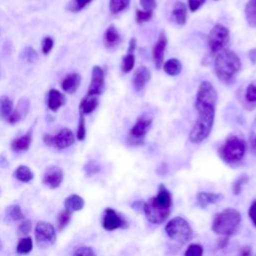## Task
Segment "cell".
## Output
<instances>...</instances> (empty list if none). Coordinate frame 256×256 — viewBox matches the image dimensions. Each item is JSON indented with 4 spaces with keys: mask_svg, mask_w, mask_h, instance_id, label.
I'll list each match as a JSON object with an SVG mask.
<instances>
[{
    "mask_svg": "<svg viewBox=\"0 0 256 256\" xmlns=\"http://www.w3.org/2000/svg\"><path fill=\"white\" fill-rule=\"evenodd\" d=\"M217 103V91L209 81H202L197 89L195 108L198 117L189 132L191 143L199 144L208 138L212 131Z\"/></svg>",
    "mask_w": 256,
    "mask_h": 256,
    "instance_id": "cell-1",
    "label": "cell"
},
{
    "mask_svg": "<svg viewBox=\"0 0 256 256\" xmlns=\"http://www.w3.org/2000/svg\"><path fill=\"white\" fill-rule=\"evenodd\" d=\"M172 204V195L170 191L164 184H160L157 195L144 202L143 211L149 222L152 224H161L170 215Z\"/></svg>",
    "mask_w": 256,
    "mask_h": 256,
    "instance_id": "cell-2",
    "label": "cell"
},
{
    "mask_svg": "<svg viewBox=\"0 0 256 256\" xmlns=\"http://www.w3.org/2000/svg\"><path fill=\"white\" fill-rule=\"evenodd\" d=\"M241 68L239 56L232 50H223L216 55L214 71L217 78L222 82L231 81Z\"/></svg>",
    "mask_w": 256,
    "mask_h": 256,
    "instance_id": "cell-3",
    "label": "cell"
},
{
    "mask_svg": "<svg viewBox=\"0 0 256 256\" xmlns=\"http://www.w3.org/2000/svg\"><path fill=\"white\" fill-rule=\"evenodd\" d=\"M240 222L241 214L239 211L233 208H227L214 216L211 229L216 234L229 236L237 230Z\"/></svg>",
    "mask_w": 256,
    "mask_h": 256,
    "instance_id": "cell-4",
    "label": "cell"
},
{
    "mask_svg": "<svg viewBox=\"0 0 256 256\" xmlns=\"http://www.w3.org/2000/svg\"><path fill=\"white\" fill-rule=\"evenodd\" d=\"M246 148L247 145L243 138L238 135H230L219 147L218 154L224 162L233 164L242 160L245 155Z\"/></svg>",
    "mask_w": 256,
    "mask_h": 256,
    "instance_id": "cell-5",
    "label": "cell"
},
{
    "mask_svg": "<svg viewBox=\"0 0 256 256\" xmlns=\"http://www.w3.org/2000/svg\"><path fill=\"white\" fill-rule=\"evenodd\" d=\"M165 232L170 239L180 244L189 242L193 237V231L189 223L182 217L171 219L165 226Z\"/></svg>",
    "mask_w": 256,
    "mask_h": 256,
    "instance_id": "cell-6",
    "label": "cell"
},
{
    "mask_svg": "<svg viewBox=\"0 0 256 256\" xmlns=\"http://www.w3.org/2000/svg\"><path fill=\"white\" fill-rule=\"evenodd\" d=\"M230 38L229 29L220 24H215L208 34V48L211 54H218L225 50Z\"/></svg>",
    "mask_w": 256,
    "mask_h": 256,
    "instance_id": "cell-7",
    "label": "cell"
},
{
    "mask_svg": "<svg viewBox=\"0 0 256 256\" xmlns=\"http://www.w3.org/2000/svg\"><path fill=\"white\" fill-rule=\"evenodd\" d=\"M152 126V118L144 113L140 115L129 131L128 142L131 145H141L144 143L145 136Z\"/></svg>",
    "mask_w": 256,
    "mask_h": 256,
    "instance_id": "cell-8",
    "label": "cell"
},
{
    "mask_svg": "<svg viewBox=\"0 0 256 256\" xmlns=\"http://www.w3.org/2000/svg\"><path fill=\"white\" fill-rule=\"evenodd\" d=\"M35 239L37 245L41 248H46L54 244L56 240V231L52 224L39 221L35 226Z\"/></svg>",
    "mask_w": 256,
    "mask_h": 256,
    "instance_id": "cell-9",
    "label": "cell"
},
{
    "mask_svg": "<svg viewBox=\"0 0 256 256\" xmlns=\"http://www.w3.org/2000/svg\"><path fill=\"white\" fill-rule=\"evenodd\" d=\"M75 141V136L73 132L68 128H63L58 131L55 135L46 134L44 136V142L49 145L56 147L58 149H65L71 146Z\"/></svg>",
    "mask_w": 256,
    "mask_h": 256,
    "instance_id": "cell-10",
    "label": "cell"
},
{
    "mask_svg": "<svg viewBox=\"0 0 256 256\" xmlns=\"http://www.w3.org/2000/svg\"><path fill=\"white\" fill-rule=\"evenodd\" d=\"M102 227L107 231H113L119 228H127V221L114 209L106 208L102 215Z\"/></svg>",
    "mask_w": 256,
    "mask_h": 256,
    "instance_id": "cell-11",
    "label": "cell"
},
{
    "mask_svg": "<svg viewBox=\"0 0 256 256\" xmlns=\"http://www.w3.org/2000/svg\"><path fill=\"white\" fill-rule=\"evenodd\" d=\"M105 88L104 71L100 66H94L91 73V81L86 95L89 96H99L103 93Z\"/></svg>",
    "mask_w": 256,
    "mask_h": 256,
    "instance_id": "cell-12",
    "label": "cell"
},
{
    "mask_svg": "<svg viewBox=\"0 0 256 256\" xmlns=\"http://www.w3.org/2000/svg\"><path fill=\"white\" fill-rule=\"evenodd\" d=\"M167 42L168 40H167L166 33L164 30H161L158 34V38L156 40V43L152 51L154 65L157 69H160L164 63V52L167 46Z\"/></svg>",
    "mask_w": 256,
    "mask_h": 256,
    "instance_id": "cell-13",
    "label": "cell"
},
{
    "mask_svg": "<svg viewBox=\"0 0 256 256\" xmlns=\"http://www.w3.org/2000/svg\"><path fill=\"white\" fill-rule=\"evenodd\" d=\"M63 180V171L58 166H50L43 177V183L51 189L60 186Z\"/></svg>",
    "mask_w": 256,
    "mask_h": 256,
    "instance_id": "cell-14",
    "label": "cell"
},
{
    "mask_svg": "<svg viewBox=\"0 0 256 256\" xmlns=\"http://www.w3.org/2000/svg\"><path fill=\"white\" fill-rule=\"evenodd\" d=\"M150 78H151V72L147 67L140 66L139 68H137L132 78V84L134 89L137 92H141L145 88L147 82H149Z\"/></svg>",
    "mask_w": 256,
    "mask_h": 256,
    "instance_id": "cell-15",
    "label": "cell"
},
{
    "mask_svg": "<svg viewBox=\"0 0 256 256\" xmlns=\"http://www.w3.org/2000/svg\"><path fill=\"white\" fill-rule=\"evenodd\" d=\"M80 83H81L80 75L77 73H72L67 75L63 79L61 83V87L67 93H74L80 86Z\"/></svg>",
    "mask_w": 256,
    "mask_h": 256,
    "instance_id": "cell-16",
    "label": "cell"
},
{
    "mask_svg": "<svg viewBox=\"0 0 256 256\" xmlns=\"http://www.w3.org/2000/svg\"><path fill=\"white\" fill-rule=\"evenodd\" d=\"M222 194L213 192H200L197 194V202L201 208H206L210 204L217 203L222 199Z\"/></svg>",
    "mask_w": 256,
    "mask_h": 256,
    "instance_id": "cell-17",
    "label": "cell"
},
{
    "mask_svg": "<svg viewBox=\"0 0 256 256\" xmlns=\"http://www.w3.org/2000/svg\"><path fill=\"white\" fill-rule=\"evenodd\" d=\"M172 15L175 22L182 26L187 22V6L183 2H176L172 9Z\"/></svg>",
    "mask_w": 256,
    "mask_h": 256,
    "instance_id": "cell-18",
    "label": "cell"
},
{
    "mask_svg": "<svg viewBox=\"0 0 256 256\" xmlns=\"http://www.w3.org/2000/svg\"><path fill=\"white\" fill-rule=\"evenodd\" d=\"M121 36L117 30V28L115 27V25H110L106 31H105V35H104V42H105V46L108 48L117 46L120 42H121Z\"/></svg>",
    "mask_w": 256,
    "mask_h": 256,
    "instance_id": "cell-19",
    "label": "cell"
},
{
    "mask_svg": "<svg viewBox=\"0 0 256 256\" xmlns=\"http://www.w3.org/2000/svg\"><path fill=\"white\" fill-rule=\"evenodd\" d=\"M65 102L64 95L56 89H51L48 93V107L56 112Z\"/></svg>",
    "mask_w": 256,
    "mask_h": 256,
    "instance_id": "cell-20",
    "label": "cell"
},
{
    "mask_svg": "<svg viewBox=\"0 0 256 256\" xmlns=\"http://www.w3.org/2000/svg\"><path fill=\"white\" fill-rule=\"evenodd\" d=\"M31 141H32V135H31V131H29L26 134L14 139L11 143V148L16 152L26 151L30 147Z\"/></svg>",
    "mask_w": 256,
    "mask_h": 256,
    "instance_id": "cell-21",
    "label": "cell"
},
{
    "mask_svg": "<svg viewBox=\"0 0 256 256\" xmlns=\"http://www.w3.org/2000/svg\"><path fill=\"white\" fill-rule=\"evenodd\" d=\"M98 106V98L97 96H89L86 95L80 105H79V111L83 114H89L92 113Z\"/></svg>",
    "mask_w": 256,
    "mask_h": 256,
    "instance_id": "cell-22",
    "label": "cell"
},
{
    "mask_svg": "<svg viewBox=\"0 0 256 256\" xmlns=\"http://www.w3.org/2000/svg\"><path fill=\"white\" fill-rule=\"evenodd\" d=\"M162 68L166 74L170 76H177L182 70V64L177 58H171L163 63Z\"/></svg>",
    "mask_w": 256,
    "mask_h": 256,
    "instance_id": "cell-23",
    "label": "cell"
},
{
    "mask_svg": "<svg viewBox=\"0 0 256 256\" xmlns=\"http://www.w3.org/2000/svg\"><path fill=\"white\" fill-rule=\"evenodd\" d=\"M64 206H65V209L71 212L79 211L84 207V200L81 196L77 194H72L65 199Z\"/></svg>",
    "mask_w": 256,
    "mask_h": 256,
    "instance_id": "cell-24",
    "label": "cell"
},
{
    "mask_svg": "<svg viewBox=\"0 0 256 256\" xmlns=\"http://www.w3.org/2000/svg\"><path fill=\"white\" fill-rule=\"evenodd\" d=\"M244 12L248 25L251 28H256V0H248Z\"/></svg>",
    "mask_w": 256,
    "mask_h": 256,
    "instance_id": "cell-25",
    "label": "cell"
},
{
    "mask_svg": "<svg viewBox=\"0 0 256 256\" xmlns=\"http://www.w3.org/2000/svg\"><path fill=\"white\" fill-rule=\"evenodd\" d=\"M14 177L21 182L27 183L33 179V173L28 166L20 165L16 168L14 172Z\"/></svg>",
    "mask_w": 256,
    "mask_h": 256,
    "instance_id": "cell-26",
    "label": "cell"
},
{
    "mask_svg": "<svg viewBox=\"0 0 256 256\" xmlns=\"http://www.w3.org/2000/svg\"><path fill=\"white\" fill-rule=\"evenodd\" d=\"M12 111H13L12 100L6 95L1 96L0 97V117L7 119Z\"/></svg>",
    "mask_w": 256,
    "mask_h": 256,
    "instance_id": "cell-27",
    "label": "cell"
},
{
    "mask_svg": "<svg viewBox=\"0 0 256 256\" xmlns=\"http://www.w3.org/2000/svg\"><path fill=\"white\" fill-rule=\"evenodd\" d=\"M33 248V242L31 237H23L18 241L17 247H16V252L17 254H28Z\"/></svg>",
    "mask_w": 256,
    "mask_h": 256,
    "instance_id": "cell-28",
    "label": "cell"
},
{
    "mask_svg": "<svg viewBox=\"0 0 256 256\" xmlns=\"http://www.w3.org/2000/svg\"><path fill=\"white\" fill-rule=\"evenodd\" d=\"M130 0H109V10L112 14H118L129 6Z\"/></svg>",
    "mask_w": 256,
    "mask_h": 256,
    "instance_id": "cell-29",
    "label": "cell"
},
{
    "mask_svg": "<svg viewBox=\"0 0 256 256\" xmlns=\"http://www.w3.org/2000/svg\"><path fill=\"white\" fill-rule=\"evenodd\" d=\"M6 216L13 221L24 219V214L19 205H11L6 209Z\"/></svg>",
    "mask_w": 256,
    "mask_h": 256,
    "instance_id": "cell-30",
    "label": "cell"
},
{
    "mask_svg": "<svg viewBox=\"0 0 256 256\" xmlns=\"http://www.w3.org/2000/svg\"><path fill=\"white\" fill-rule=\"evenodd\" d=\"M71 217H72V212L67 210V209H64L62 210L59 214H58V218H57V227H58V230H63L70 222L71 220Z\"/></svg>",
    "mask_w": 256,
    "mask_h": 256,
    "instance_id": "cell-31",
    "label": "cell"
},
{
    "mask_svg": "<svg viewBox=\"0 0 256 256\" xmlns=\"http://www.w3.org/2000/svg\"><path fill=\"white\" fill-rule=\"evenodd\" d=\"M134 65H135V57L133 53H127L122 59L121 70L124 73H129L133 69Z\"/></svg>",
    "mask_w": 256,
    "mask_h": 256,
    "instance_id": "cell-32",
    "label": "cell"
},
{
    "mask_svg": "<svg viewBox=\"0 0 256 256\" xmlns=\"http://www.w3.org/2000/svg\"><path fill=\"white\" fill-rule=\"evenodd\" d=\"M248 180V177L247 175H240L236 180L235 182L233 183V186H232V190H233V194L235 195H238L241 193L242 189H243V186L245 185V183L247 182Z\"/></svg>",
    "mask_w": 256,
    "mask_h": 256,
    "instance_id": "cell-33",
    "label": "cell"
},
{
    "mask_svg": "<svg viewBox=\"0 0 256 256\" xmlns=\"http://www.w3.org/2000/svg\"><path fill=\"white\" fill-rule=\"evenodd\" d=\"M22 106H21V103L19 104V106L16 108V109H13V111L11 112V114L9 115V117L7 118V121L11 124H14V123H17L22 117L23 115H25L24 113V110L21 109Z\"/></svg>",
    "mask_w": 256,
    "mask_h": 256,
    "instance_id": "cell-34",
    "label": "cell"
},
{
    "mask_svg": "<svg viewBox=\"0 0 256 256\" xmlns=\"http://www.w3.org/2000/svg\"><path fill=\"white\" fill-rule=\"evenodd\" d=\"M86 136V127H85V118L84 114L80 112V117H79V123H78V128H77V134L76 137L78 140L82 141L85 139Z\"/></svg>",
    "mask_w": 256,
    "mask_h": 256,
    "instance_id": "cell-35",
    "label": "cell"
},
{
    "mask_svg": "<svg viewBox=\"0 0 256 256\" xmlns=\"http://www.w3.org/2000/svg\"><path fill=\"white\" fill-rule=\"evenodd\" d=\"M203 247L199 244H190L186 249L184 256H202Z\"/></svg>",
    "mask_w": 256,
    "mask_h": 256,
    "instance_id": "cell-36",
    "label": "cell"
},
{
    "mask_svg": "<svg viewBox=\"0 0 256 256\" xmlns=\"http://www.w3.org/2000/svg\"><path fill=\"white\" fill-rule=\"evenodd\" d=\"M153 12L152 11H145V10H136V22L138 24L145 23L152 18Z\"/></svg>",
    "mask_w": 256,
    "mask_h": 256,
    "instance_id": "cell-37",
    "label": "cell"
},
{
    "mask_svg": "<svg viewBox=\"0 0 256 256\" xmlns=\"http://www.w3.org/2000/svg\"><path fill=\"white\" fill-rule=\"evenodd\" d=\"M245 98L249 103L256 104V84L251 83L247 86L245 91Z\"/></svg>",
    "mask_w": 256,
    "mask_h": 256,
    "instance_id": "cell-38",
    "label": "cell"
},
{
    "mask_svg": "<svg viewBox=\"0 0 256 256\" xmlns=\"http://www.w3.org/2000/svg\"><path fill=\"white\" fill-rule=\"evenodd\" d=\"M32 230V222L30 220H24L18 227L17 234L20 236L27 235Z\"/></svg>",
    "mask_w": 256,
    "mask_h": 256,
    "instance_id": "cell-39",
    "label": "cell"
},
{
    "mask_svg": "<svg viewBox=\"0 0 256 256\" xmlns=\"http://www.w3.org/2000/svg\"><path fill=\"white\" fill-rule=\"evenodd\" d=\"M24 56L26 58V60L30 63H35L37 60H38V54L37 52L31 48V47H28L25 49L24 51Z\"/></svg>",
    "mask_w": 256,
    "mask_h": 256,
    "instance_id": "cell-40",
    "label": "cell"
},
{
    "mask_svg": "<svg viewBox=\"0 0 256 256\" xmlns=\"http://www.w3.org/2000/svg\"><path fill=\"white\" fill-rule=\"evenodd\" d=\"M72 256H96L94 251L92 250V248L87 247V246H83V247H79Z\"/></svg>",
    "mask_w": 256,
    "mask_h": 256,
    "instance_id": "cell-41",
    "label": "cell"
},
{
    "mask_svg": "<svg viewBox=\"0 0 256 256\" xmlns=\"http://www.w3.org/2000/svg\"><path fill=\"white\" fill-rule=\"evenodd\" d=\"M86 173L88 175H93L95 173H97L99 170H100V166L99 164L96 162V161H89L85 167H84Z\"/></svg>",
    "mask_w": 256,
    "mask_h": 256,
    "instance_id": "cell-42",
    "label": "cell"
},
{
    "mask_svg": "<svg viewBox=\"0 0 256 256\" xmlns=\"http://www.w3.org/2000/svg\"><path fill=\"white\" fill-rule=\"evenodd\" d=\"M53 44H54V41L51 37H45L42 40V52L44 54H48L51 51Z\"/></svg>",
    "mask_w": 256,
    "mask_h": 256,
    "instance_id": "cell-43",
    "label": "cell"
},
{
    "mask_svg": "<svg viewBox=\"0 0 256 256\" xmlns=\"http://www.w3.org/2000/svg\"><path fill=\"white\" fill-rule=\"evenodd\" d=\"M141 7L145 11H152L156 7V0H139Z\"/></svg>",
    "mask_w": 256,
    "mask_h": 256,
    "instance_id": "cell-44",
    "label": "cell"
},
{
    "mask_svg": "<svg viewBox=\"0 0 256 256\" xmlns=\"http://www.w3.org/2000/svg\"><path fill=\"white\" fill-rule=\"evenodd\" d=\"M205 1L206 0H188V7L190 11L195 12L205 3Z\"/></svg>",
    "mask_w": 256,
    "mask_h": 256,
    "instance_id": "cell-45",
    "label": "cell"
},
{
    "mask_svg": "<svg viewBox=\"0 0 256 256\" xmlns=\"http://www.w3.org/2000/svg\"><path fill=\"white\" fill-rule=\"evenodd\" d=\"M248 215L250 220L252 221V224L256 227V200H254L248 210Z\"/></svg>",
    "mask_w": 256,
    "mask_h": 256,
    "instance_id": "cell-46",
    "label": "cell"
},
{
    "mask_svg": "<svg viewBox=\"0 0 256 256\" xmlns=\"http://www.w3.org/2000/svg\"><path fill=\"white\" fill-rule=\"evenodd\" d=\"M92 0H74V11H78L83 9L85 6H87Z\"/></svg>",
    "mask_w": 256,
    "mask_h": 256,
    "instance_id": "cell-47",
    "label": "cell"
},
{
    "mask_svg": "<svg viewBox=\"0 0 256 256\" xmlns=\"http://www.w3.org/2000/svg\"><path fill=\"white\" fill-rule=\"evenodd\" d=\"M237 256H252V248L249 245L243 246L240 248V250L238 251Z\"/></svg>",
    "mask_w": 256,
    "mask_h": 256,
    "instance_id": "cell-48",
    "label": "cell"
},
{
    "mask_svg": "<svg viewBox=\"0 0 256 256\" xmlns=\"http://www.w3.org/2000/svg\"><path fill=\"white\" fill-rule=\"evenodd\" d=\"M250 151L253 155H256V133L252 132L250 135Z\"/></svg>",
    "mask_w": 256,
    "mask_h": 256,
    "instance_id": "cell-49",
    "label": "cell"
},
{
    "mask_svg": "<svg viewBox=\"0 0 256 256\" xmlns=\"http://www.w3.org/2000/svg\"><path fill=\"white\" fill-rule=\"evenodd\" d=\"M136 46H137V40L135 37H132L130 40H129V44H128V50H127V53H133L136 49Z\"/></svg>",
    "mask_w": 256,
    "mask_h": 256,
    "instance_id": "cell-50",
    "label": "cell"
},
{
    "mask_svg": "<svg viewBox=\"0 0 256 256\" xmlns=\"http://www.w3.org/2000/svg\"><path fill=\"white\" fill-rule=\"evenodd\" d=\"M248 57H249L250 61H251L253 64L256 63V48L251 49V50L248 52Z\"/></svg>",
    "mask_w": 256,
    "mask_h": 256,
    "instance_id": "cell-51",
    "label": "cell"
},
{
    "mask_svg": "<svg viewBox=\"0 0 256 256\" xmlns=\"http://www.w3.org/2000/svg\"><path fill=\"white\" fill-rule=\"evenodd\" d=\"M227 243H228V236H224L223 238L219 239L217 246H218L219 248H224V247L227 245Z\"/></svg>",
    "mask_w": 256,
    "mask_h": 256,
    "instance_id": "cell-52",
    "label": "cell"
},
{
    "mask_svg": "<svg viewBox=\"0 0 256 256\" xmlns=\"http://www.w3.org/2000/svg\"><path fill=\"white\" fill-rule=\"evenodd\" d=\"M254 127H256V119H255V121H254Z\"/></svg>",
    "mask_w": 256,
    "mask_h": 256,
    "instance_id": "cell-53",
    "label": "cell"
},
{
    "mask_svg": "<svg viewBox=\"0 0 256 256\" xmlns=\"http://www.w3.org/2000/svg\"><path fill=\"white\" fill-rule=\"evenodd\" d=\"M0 248H1V245H0Z\"/></svg>",
    "mask_w": 256,
    "mask_h": 256,
    "instance_id": "cell-54",
    "label": "cell"
}]
</instances>
